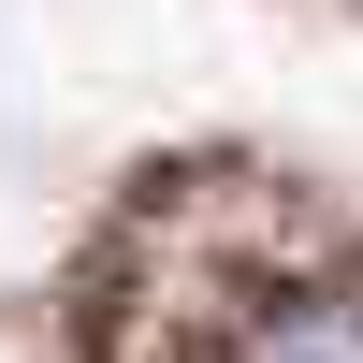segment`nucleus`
<instances>
[{
    "mask_svg": "<svg viewBox=\"0 0 363 363\" xmlns=\"http://www.w3.org/2000/svg\"><path fill=\"white\" fill-rule=\"evenodd\" d=\"M218 363H363V277H306V291H262L233 320Z\"/></svg>",
    "mask_w": 363,
    "mask_h": 363,
    "instance_id": "nucleus-1",
    "label": "nucleus"
}]
</instances>
